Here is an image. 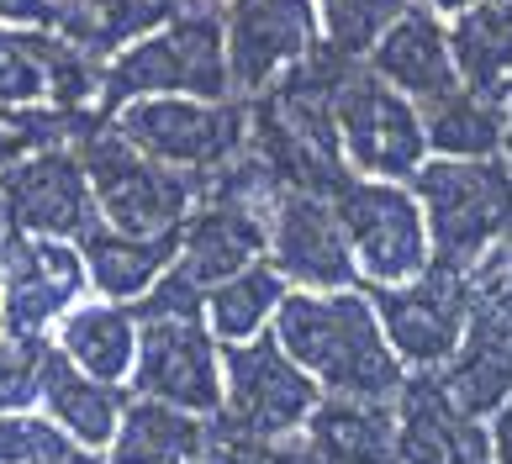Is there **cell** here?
Masks as SVG:
<instances>
[{
	"mask_svg": "<svg viewBox=\"0 0 512 464\" xmlns=\"http://www.w3.org/2000/svg\"><path fill=\"white\" fill-rule=\"evenodd\" d=\"M264 464H328V459H322L307 438H301V443L296 438H280V443L264 449Z\"/></svg>",
	"mask_w": 512,
	"mask_h": 464,
	"instance_id": "obj_35",
	"label": "cell"
},
{
	"mask_svg": "<svg viewBox=\"0 0 512 464\" xmlns=\"http://www.w3.org/2000/svg\"><path fill=\"white\" fill-rule=\"evenodd\" d=\"M132 391L169 401L180 412H217L222 406V354L212 327L201 317H159L138 322V359H132Z\"/></svg>",
	"mask_w": 512,
	"mask_h": 464,
	"instance_id": "obj_12",
	"label": "cell"
},
{
	"mask_svg": "<svg viewBox=\"0 0 512 464\" xmlns=\"http://www.w3.org/2000/svg\"><path fill=\"white\" fill-rule=\"evenodd\" d=\"M338 143H344V164L365 169L370 180H396V174L423 169V111H417L402 90H391L381 74L354 69L333 106Z\"/></svg>",
	"mask_w": 512,
	"mask_h": 464,
	"instance_id": "obj_9",
	"label": "cell"
},
{
	"mask_svg": "<svg viewBox=\"0 0 512 464\" xmlns=\"http://www.w3.org/2000/svg\"><path fill=\"white\" fill-rule=\"evenodd\" d=\"M396 464H497L491 433L449 396L439 370H417L396 391Z\"/></svg>",
	"mask_w": 512,
	"mask_h": 464,
	"instance_id": "obj_14",
	"label": "cell"
},
{
	"mask_svg": "<svg viewBox=\"0 0 512 464\" xmlns=\"http://www.w3.org/2000/svg\"><path fill=\"white\" fill-rule=\"evenodd\" d=\"M444 385L449 396L465 406L470 417H491L497 406L512 396V306H502L497 296L476 290L470 306V327L460 348L444 364Z\"/></svg>",
	"mask_w": 512,
	"mask_h": 464,
	"instance_id": "obj_16",
	"label": "cell"
},
{
	"mask_svg": "<svg viewBox=\"0 0 512 464\" xmlns=\"http://www.w3.org/2000/svg\"><path fill=\"white\" fill-rule=\"evenodd\" d=\"M449 53L460 69V85L502 101L512 95V0H476L470 11L454 16Z\"/></svg>",
	"mask_w": 512,
	"mask_h": 464,
	"instance_id": "obj_24",
	"label": "cell"
},
{
	"mask_svg": "<svg viewBox=\"0 0 512 464\" xmlns=\"http://www.w3.org/2000/svg\"><path fill=\"white\" fill-rule=\"evenodd\" d=\"M59 48L53 27H0V106H53Z\"/></svg>",
	"mask_w": 512,
	"mask_h": 464,
	"instance_id": "obj_28",
	"label": "cell"
},
{
	"mask_svg": "<svg viewBox=\"0 0 512 464\" xmlns=\"http://www.w3.org/2000/svg\"><path fill=\"white\" fill-rule=\"evenodd\" d=\"M206 454V422L154 396H132L122 406L117 438L106 464H196Z\"/></svg>",
	"mask_w": 512,
	"mask_h": 464,
	"instance_id": "obj_23",
	"label": "cell"
},
{
	"mask_svg": "<svg viewBox=\"0 0 512 464\" xmlns=\"http://www.w3.org/2000/svg\"><path fill=\"white\" fill-rule=\"evenodd\" d=\"M37 406L59 422V428L85 443V449H111V438H117V422H122V391L106 380H90L85 370H74V364L59 354V348L48 343V359H43V380H37Z\"/></svg>",
	"mask_w": 512,
	"mask_h": 464,
	"instance_id": "obj_20",
	"label": "cell"
},
{
	"mask_svg": "<svg viewBox=\"0 0 512 464\" xmlns=\"http://www.w3.org/2000/svg\"><path fill=\"white\" fill-rule=\"evenodd\" d=\"M59 0H0V27H53Z\"/></svg>",
	"mask_w": 512,
	"mask_h": 464,
	"instance_id": "obj_33",
	"label": "cell"
},
{
	"mask_svg": "<svg viewBox=\"0 0 512 464\" xmlns=\"http://www.w3.org/2000/svg\"><path fill=\"white\" fill-rule=\"evenodd\" d=\"M233 74H227V43H222V11L206 0H185L159 32L127 43L106 64L96 111L111 116L143 95H196V101H227Z\"/></svg>",
	"mask_w": 512,
	"mask_h": 464,
	"instance_id": "obj_2",
	"label": "cell"
},
{
	"mask_svg": "<svg viewBox=\"0 0 512 464\" xmlns=\"http://www.w3.org/2000/svg\"><path fill=\"white\" fill-rule=\"evenodd\" d=\"M307 443L328 464H396V406L370 396H317Z\"/></svg>",
	"mask_w": 512,
	"mask_h": 464,
	"instance_id": "obj_19",
	"label": "cell"
},
{
	"mask_svg": "<svg viewBox=\"0 0 512 464\" xmlns=\"http://www.w3.org/2000/svg\"><path fill=\"white\" fill-rule=\"evenodd\" d=\"M491 459L512 464V396L491 412Z\"/></svg>",
	"mask_w": 512,
	"mask_h": 464,
	"instance_id": "obj_36",
	"label": "cell"
},
{
	"mask_svg": "<svg viewBox=\"0 0 512 464\" xmlns=\"http://www.w3.org/2000/svg\"><path fill=\"white\" fill-rule=\"evenodd\" d=\"M333 211L338 227L354 248L359 275L375 285H402L412 275H423L433 248H428V222L412 190L396 180H370V174H344L333 185Z\"/></svg>",
	"mask_w": 512,
	"mask_h": 464,
	"instance_id": "obj_7",
	"label": "cell"
},
{
	"mask_svg": "<svg viewBox=\"0 0 512 464\" xmlns=\"http://www.w3.org/2000/svg\"><path fill=\"white\" fill-rule=\"evenodd\" d=\"M412 6V0H317V16H322V32L338 53H370L381 43V32L396 22Z\"/></svg>",
	"mask_w": 512,
	"mask_h": 464,
	"instance_id": "obj_30",
	"label": "cell"
},
{
	"mask_svg": "<svg viewBox=\"0 0 512 464\" xmlns=\"http://www.w3.org/2000/svg\"><path fill=\"white\" fill-rule=\"evenodd\" d=\"M6 232H11V222H6V206H0V238H6Z\"/></svg>",
	"mask_w": 512,
	"mask_h": 464,
	"instance_id": "obj_38",
	"label": "cell"
},
{
	"mask_svg": "<svg viewBox=\"0 0 512 464\" xmlns=\"http://www.w3.org/2000/svg\"><path fill=\"white\" fill-rule=\"evenodd\" d=\"M270 264L307 290H349L359 275L333 201L307 190H280L270 211Z\"/></svg>",
	"mask_w": 512,
	"mask_h": 464,
	"instance_id": "obj_15",
	"label": "cell"
},
{
	"mask_svg": "<svg viewBox=\"0 0 512 464\" xmlns=\"http://www.w3.org/2000/svg\"><path fill=\"white\" fill-rule=\"evenodd\" d=\"M85 259L80 243L64 238H27L6 232L0 238V322L6 333L43 338L85 290Z\"/></svg>",
	"mask_w": 512,
	"mask_h": 464,
	"instance_id": "obj_11",
	"label": "cell"
},
{
	"mask_svg": "<svg viewBox=\"0 0 512 464\" xmlns=\"http://www.w3.org/2000/svg\"><path fill=\"white\" fill-rule=\"evenodd\" d=\"M233 90L259 95L317 43V0H233L222 11Z\"/></svg>",
	"mask_w": 512,
	"mask_h": 464,
	"instance_id": "obj_13",
	"label": "cell"
},
{
	"mask_svg": "<svg viewBox=\"0 0 512 464\" xmlns=\"http://www.w3.org/2000/svg\"><path fill=\"white\" fill-rule=\"evenodd\" d=\"M206 464H264V449L254 443H238V438H212L206 433Z\"/></svg>",
	"mask_w": 512,
	"mask_h": 464,
	"instance_id": "obj_34",
	"label": "cell"
},
{
	"mask_svg": "<svg viewBox=\"0 0 512 464\" xmlns=\"http://www.w3.org/2000/svg\"><path fill=\"white\" fill-rule=\"evenodd\" d=\"M180 0H59L53 6V32L64 43L85 48L90 58H117L127 43L159 32Z\"/></svg>",
	"mask_w": 512,
	"mask_h": 464,
	"instance_id": "obj_25",
	"label": "cell"
},
{
	"mask_svg": "<svg viewBox=\"0 0 512 464\" xmlns=\"http://www.w3.org/2000/svg\"><path fill=\"white\" fill-rule=\"evenodd\" d=\"M180 254V232H159V238H138V232H117L96 222L80 238L85 280L101 290L106 301H138Z\"/></svg>",
	"mask_w": 512,
	"mask_h": 464,
	"instance_id": "obj_21",
	"label": "cell"
},
{
	"mask_svg": "<svg viewBox=\"0 0 512 464\" xmlns=\"http://www.w3.org/2000/svg\"><path fill=\"white\" fill-rule=\"evenodd\" d=\"M270 243V217L227 201H201L191 206V217L180 222V254L175 264L191 275L201 290H212L217 280L238 275L243 264H254Z\"/></svg>",
	"mask_w": 512,
	"mask_h": 464,
	"instance_id": "obj_17",
	"label": "cell"
},
{
	"mask_svg": "<svg viewBox=\"0 0 512 464\" xmlns=\"http://www.w3.org/2000/svg\"><path fill=\"white\" fill-rule=\"evenodd\" d=\"M502 148H507V164H512V95H507V143Z\"/></svg>",
	"mask_w": 512,
	"mask_h": 464,
	"instance_id": "obj_37",
	"label": "cell"
},
{
	"mask_svg": "<svg viewBox=\"0 0 512 464\" xmlns=\"http://www.w3.org/2000/svg\"><path fill=\"white\" fill-rule=\"evenodd\" d=\"M312 406H317V380L280 348L275 333L222 348V406H217L212 438H238V443H254V449H270L296 428H307Z\"/></svg>",
	"mask_w": 512,
	"mask_h": 464,
	"instance_id": "obj_5",
	"label": "cell"
},
{
	"mask_svg": "<svg viewBox=\"0 0 512 464\" xmlns=\"http://www.w3.org/2000/svg\"><path fill=\"white\" fill-rule=\"evenodd\" d=\"M423 138L444 159H497L507 143V106L454 85L423 101Z\"/></svg>",
	"mask_w": 512,
	"mask_h": 464,
	"instance_id": "obj_26",
	"label": "cell"
},
{
	"mask_svg": "<svg viewBox=\"0 0 512 464\" xmlns=\"http://www.w3.org/2000/svg\"><path fill=\"white\" fill-rule=\"evenodd\" d=\"M417 206L433 259L476 269L512 238V164L507 159H433L417 169Z\"/></svg>",
	"mask_w": 512,
	"mask_h": 464,
	"instance_id": "obj_4",
	"label": "cell"
},
{
	"mask_svg": "<svg viewBox=\"0 0 512 464\" xmlns=\"http://www.w3.org/2000/svg\"><path fill=\"white\" fill-rule=\"evenodd\" d=\"M0 333H6V322H0Z\"/></svg>",
	"mask_w": 512,
	"mask_h": 464,
	"instance_id": "obj_39",
	"label": "cell"
},
{
	"mask_svg": "<svg viewBox=\"0 0 512 464\" xmlns=\"http://www.w3.org/2000/svg\"><path fill=\"white\" fill-rule=\"evenodd\" d=\"M280 301H286V275H280L275 264H243L238 275L217 280L206 290V322H212V338L222 343H249L264 322L280 312Z\"/></svg>",
	"mask_w": 512,
	"mask_h": 464,
	"instance_id": "obj_27",
	"label": "cell"
},
{
	"mask_svg": "<svg viewBox=\"0 0 512 464\" xmlns=\"http://www.w3.org/2000/svg\"><path fill=\"white\" fill-rule=\"evenodd\" d=\"M470 280H476V290H486V296H497L502 306H512V238H507V248H497L486 264L470 269Z\"/></svg>",
	"mask_w": 512,
	"mask_h": 464,
	"instance_id": "obj_32",
	"label": "cell"
},
{
	"mask_svg": "<svg viewBox=\"0 0 512 464\" xmlns=\"http://www.w3.org/2000/svg\"><path fill=\"white\" fill-rule=\"evenodd\" d=\"M280 348L307 370L328 396H370L396 401L402 391V359L391 354L370 296L359 290H286L275 312Z\"/></svg>",
	"mask_w": 512,
	"mask_h": 464,
	"instance_id": "obj_1",
	"label": "cell"
},
{
	"mask_svg": "<svg viewBox=\"0 0 512 464\" xmlns=\"http://www.w3.org/2000/svg\"><path fill=\"white\" fill-rule=\"evenodd\" d=\"M0 206H6L11 232H27V238L80 243L101 222L74 143H48L0 169Z\"/></svg>",
	"mask_w": 512,
	"mask_h": 464,
	"instance_id": "obj_10",
	"label": "cell"
},
{
	"mask_svg": "<svg viewBox=\"0 0 512 464\" xmlns=\"http://www.w3.org/2000/svg\"><path fill=\"white\" fill-rule=\"evenodd\" d=\"M59 354L90 380L122 385L138 359V317L122 301H85L59 317Z\"/></svg>",
	"mask_w": 512,
	"mask_h": 464,
	"instance_id": "obj_22",
	"label": "cell"
},
{
	"mask_svg": "<svg viewBox=\"0 0 512 464\" xmlns=\"http://www.w3.org/2000/svg\"><path fill=\"white\" fill-rule=\"evenodd\" d=\"M111 127L154 164L185 169L196 180L249 148V106H238V101L143 95V101H127L111 111Z\"/></svg>",
	"mask_w": 512,
	"mask_h": 464,
	"instance_id": "obj_6",
	"label": "cell"
},
{
	"mask_svg": "<svg viewBox=\"0 0 512 464\" xmlns=\"http://www.w3.org/2000/svg\"><path fill=\"white\" fill-rule=\"evenodd\" d=\"M370 306L381 317V333L396 359L412 364V370H444L470 327L476 280L460 264L428 259L423 275H412L402 285H375Z\"/></svg>",
	"mask_w": 512,
	"mask_h": 464,
	"instance_id": "obj_8",
	"label": "cell"
},
{
	"mask_svg": "<svg viewBox=\"0 0 512 464\" xmlns=\"http://www.w3.org/2000/svg\"><path fill=\"white\" fill-rule=\"evenodd\" d=\"M43 359H48V338L0 333V412H32L37 406Z\"/></svg>",
	"mask_w": 512,
	"mask_h": 464,
	"instance_id": "obj_31",
	"label": "cell"
},
{
	"mask_svg": "<svg viewBox=\"0 0 512 464\" xmlns=\"http://www.w3.org/2000/svg\"><path fill=\"white\" fill-rule=\"evenodd\" d=\"M370 74H381L407 101H433V95L460 85V69H454V53H449V32L423 6H407L381 32V43L370 48Z\"/></svg>",
	"mask_w": 512,
	"mask_h": 464,
	"instance_id": "obj_18",
	"label": "cell"
},
{
	"mask_svg": "<svg viewBox=\"0 0 512 464\" xmlns=\"http://www.w3.org/2000/svg\"><path fill=\"white\" fill-rule=\"evenodd\" d=\"M74 153L85 164L90 196L106 227L117 232H138V238H159V232H180V222L191 217V206L201 196L196 174H180L169 164H154L148 153H138L111 116H90L74 132Z\"/></svg>",
	"mask_w": 512,
	"mask_h": 464,
	"instance_id": "obj_3",
	"label": "cell"
},
{
	"mask_svg": "<svg viewBox=\"0 0 512 464\" xmlns=\"http://www.w3.org/2000/svg\"><path fill=\"white\" fill-rule=\"evenodd\" d=\"M96 111H59V106H0V169L27 159L48 143H74Z\"/></svg>",
	"mask_w": 512,
	"mask_h": 464,
	"instance_id": "obj_29",
	"label": "cell"
}]
</instances>
